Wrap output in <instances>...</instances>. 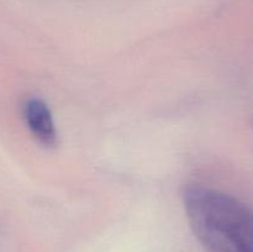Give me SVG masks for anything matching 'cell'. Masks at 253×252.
I'll use <instances>...</instances> for the list:
<instances>
[{
	"label": "cell",
	"mask_w": 253,
	"mask_h": 252,
	"mask_svg": "<svg viewBox=\"0 0 253 252\" xmlns=\"http://www.w3.org/2000/svg\"><path fill=\"white\" fill-rule=\"evenodd\" d=\"M183 203L195 236L208 252H253V211L219 190L189 185Z\"/></svg>",
	"instance_id": "1"
},
{
	"label": "cell",
	"mask_w": 253,
	"mask_h": 252,
	"mask_svg": "<svg viewBox=\"0 0 253 252\" xmlns=\"http://www.w3.org/2000/svg\"><path fill=\"white\" fill-rule=\"evenodd\" d=\"M24 115L32 135L42 145L52 147L57 142V132L54 127L51 110L41 99L31 98L25 103Z\"/></svg>",
	"instance_id": "2"
}]
</instances>
